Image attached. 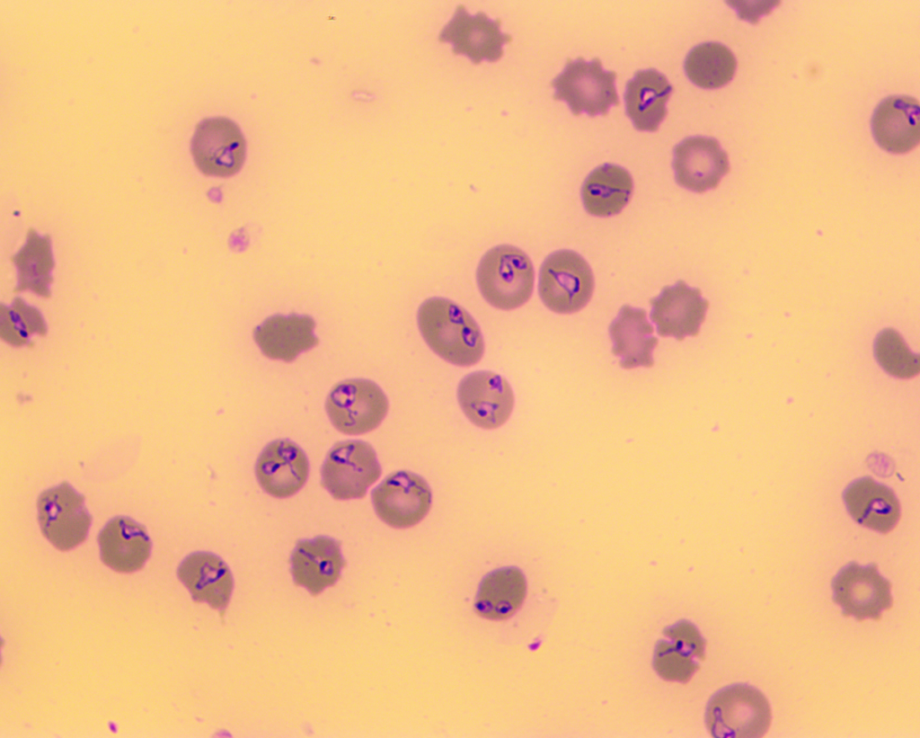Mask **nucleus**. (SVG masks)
I'll return each mask as SVG.
<instances>
[{"label": "nucleus", "instance_id": "obj_1", "mask_svg": "<svg viewBox=\"0 0 920 738\" xmlns=\"http://www.w3.org/2000/svg\"><path fill=\"white\" fill-rule=\"evenodd\" d=\"M417 322L427 345L446 361L459 367L478 363L484 354L479 325L462 307L445 298H429L419 307Z\"/></svg>", "mask_w": 920, "mask_h": 738}, {"label": "nucleus", "instance_id": "obj_2", "mask_svg": "<svg viewBox=\"0 0 920 738\" xmlns=\"http://www.w3.org/2000/svg\"><path fill=\"white\" fill-rule=\"evenodd\" d=\"M476 281L482 298L492 307L513 310L532 296L535 271L528 255L511 245H500L481 258Z\"/></svg>", "mask_w": 920, "mask_h": 738}, {"label": "nucleus", "instance_id": "obj_3", "mask_svg": "<svg viewBox=\"0 0 920 738\" xmlns=\"http://www.w3.org/2000/svg\"><path fill=\"white\" fill-rule=\"evenodd\" d=\"M771 707L757 689L738 683L716 692L706 711L707 727L716 738H759L771 724Z\"/></svg>", "mask_w": 920, "mask_h": 738}, {"label": "nucleus", "instance_id": "obj_4", "mask_svg": "<svg viewBox=\"0 0 920 738\" xmlns=\"http://www.w3.org/2000/svg\"><path fill=\"white\" fill-rule=\"evenodd\" d=\"M594 286L590 266L574 251H555L541 265L539 297L555 313L571 314L582 309L590 300Z\"/></svg>", "mask_w": 920, "mask_h": 738}, {"label": "nucleus", "instance_id": "obj_5", "mask_svg": "<svg viewBox=\"0 0 920 738\" xmlns=\"http://www.w3.org/2000/svg\"><path fill=\"white\" fill-rule=\"evenodd\" d=\"M616 74L605 71L599 58L588 62L582 58L569 59L563 71L552 82L553 98L567 102L579 116L606 115L613 105H619L615 87Z\"/></svg>", "mask_w": 920, "mask_h": 738}, {"label": "nucleus", "instance_id": "obj_6", "mask_svg": "<svg viewBox=\"0 0 920 738\" xmlns=\"http://www.w3.org/2000/svg\"><path fill=\"white\" fill-rule=\"evenodd\" d=\"M325 408L339 431L358 435L380 425L388 413L389 402L376 383L356 378L335 385L327 397Z\"/></svg>", "mask_w": 920, "mask_h": 738}, {"label": "nucleus", "instance_id": "obj_7", "mask_svg": "<svg viewBox=\"0 0 920 738\" xmlns=\"http://www.w3.org/2000/svg\"><path fill=\"white\" fill-rule=\"evenodd\" d=\"M382 468L374 448L363 440L337 443L321 470V484L337 500L358 499L380 477Z\"/></svg>", "mask_w": 920, "mask_h": 738}, {"label": "nucleus", "instance_id": "obj_8", "mask_svg": "<svg viewBox=\"0 0 920 738\" xmlns=\"http://www.w3.org/2000/svg\"><path fill=\"white\" fill-rule=\"evenodd\" d=\"M190 152L196 166L205 175L228 177L238 173L244 163L245 138L232 120L208 118L197 125Z\"/></svg>", "mask_w": 920, "mask_h": 738}, {"label": "nucleus", "instance_id": "obj_9", "mask_svg": "<svg viewBox=\"0 0 920 738\" xmlns=\"http://www.w3.org/2000/svg\"><path fill=\"white\" fill-rule=\"evenodd\" d=\"M376 515L394 529H408L429 513L432 493L427 481L406 470L388 475L371 493Z\"/></svg>", "mask_w": 920, "mask_h": 738}, {"label": "nucleus", "instance_id": "obj_10", "mask_svg": "<svg viewBox=\"0 0 920 738\" xmlns=\"http://www.w3.org/2000/svg\"><path fill=\"white\" fill-rule=\"evenodd\" d=\"M38 518L43 535L61 551L83 543L92 522L84 496L66 482L40 495Z\"/></svg>", "mask_w": 920, "mask_h": 738}, {"label": "nucleus", "instance_id": "obj_11", "mask_svg": "<svg viewBox=\"0 0 920 738\" xmlns=\"http://www.w3.org/2000/svg\"><path fill=\"white\" fill-rule=\"evenodd\" d=\"M890 585L875 564L861 566L851 562L832 580L833 600L841 607L844 616H854L859 621L878 620L881 612L892 605Z\"/></svg>", "mask_w": 920, "mask_h": 738}, {"label": "nucleus", "instance_id": "obj_12", "mask_svg": "<svg viewBox=\"0 0 920 738\" xmlns=\"http://www.w3.org/2000/svg\"><path fill=\"white\" fill-rule=\"evenodd\" d=\"M458 404L467 419L477 427L493 430L510 417L515 396L508 380L488 370L464 377L457 387Z\"/></svg>", "mask_w": 920, "mask_h": 738}, {"label": "nucleus", "instance_id": "obj_13", "mask_svg": "<svg viewBox=\"0 0 920 738\" xmlns=\"http://www.w3.org/2000/svg\"><path fill=\"white\" fill-rule=\"evenodd\" d=\"M672 167L678 185L694 192L714 189L729 172L727 153L713 138L683 139L673 150Z\"/></svg>", "mask_w": 920, "mask_h": 738}, {"label": "nucleus", "instance_id": "obj_14", "mask_svg": "<svg viewBox=\"0 0 920 738\" xmlns=\"http://www.w3.org/2000/svg\"><path fill=\"white\" fill-rule=\"evenodd\" d=\"M650 304V319L657 325L658 334L673 336L677 341L699 333L709 307L699 289L691 288L681 280L673 286L664 287Z\"/></svg>", "mask_w": 920, "mask_h": 738}, {"label": "nucleus", "instance_id": "obj_15", "mask_svg": "<svg viewBox=\"0 0 920 738\" xmlns=\"http://www.w3.org/2000/svg\"><path fill=\"white\" fill-rule=\"evenodd\" d=\"M500 26L499 20H491L482 12L472 16L459 5L438 39L451 42L455 54H464L474 64L483 59L493 62L501 58L503 44L511 40L509 34L500 32Z\"/></svg>", "mask_w": 920, "mask_h": 738}, {"label": "nucleus", "instance_id": "obj_16", "mask_svg": "<svg viewBox=\"0 0 920 738\" xmlns=\"http://www.w3.org/2000/svg\"><path fill=\"white\" fill-rule=\"evenodd\" d=\"M255 474L261 488L277 498L289 497L305 484L309 462L305 452L288 440L269 443L258 457Z\"/></svg>", "mask_w": 920, "mask_h": 738}, {"label": "nucleus", "instance_id": "obj_17", "mask_svg": "<svg viewBox=\"0 0 920 738\" xmlns=\"http://www.w3.org/2000/svg\"><path fill=\"white\" fill-rule=\"evenodd\" d=\"M919 102L908 95H892L882 100L871 118L875 141L883 149L905 154L920 140Z\"/></svg>", "mask_w": 920, "mask_h": 738}, {"label": "nucleus", "instance_id": "obj_18", "mask_svg": "<svg viewBox=\"0 0 920 738\" xmlns=\"http://www.w3.org/2000/svg\"><path fill=\"white\" fill-rule=\"evenodd\" d=\"M290 562L296 584L314 595L333 585L345 565L340 542L325 536L299 540Z\"/></svg>", "mask_w": 920, "mask_h": 738}, {"label": "nucleus", "instance_id": "obj_19", "mask_svg": "<svg viewBox=\"0 0 920 738\" xmlns=\"http://www.w3.org/2000/svg\"><path fill=\"white\" fill-rule=\"evenodd\" d=\"M177 575L196 601L208 603L220 611L228 605L234 581L225 562L208 552H195L180 564Z\"/></svg>", "mask_w": 920, "mask_h": 738}, {"label": "nucleus", "instance_id": "obj_20", "mask_svg": "<svg viewBox=\"0 0 920 738\" xmlns=\"http://www.w3.org/2000/svg\"><path fill=\"white\" fill-rule=\"evenodd\" d=\"M102 561L114 571L132 573L149 558L151 541L146 529L128 517H116L98 537Z\"/></svg>", "mask_w": 920, "mask_h": 738}, {"label": "nucleus", "instance_id": "obj_21", "mask_svg": "<svg viewBox=\"0 0 920 738\" xmlns=\"http://www.w3.org/2000/svg\"><path fill=\"white\" fill-rule=\"evenodd\" d=\"M672 90L666 76L654 68L637 71L628 81L624 95L625 111L637 130H658L667 115Z\"/></svg>", "mask_w": 920, "mask_h": 738}, {"label": "nucleus", "instance_id": "obj_22", "mask_svg": "<svg viewBox=\"0 0 920 738\" xmlns=\"http://www.w3.org/2000/svg\"><path fill=\"white\" fill-rule=\"evenodd\" d=\"M314 326L308 316H273L254 329L253 337L266 357L292 361L318 343Z\"/></svg>", "mask_w": 920, "mask_h": 738}, {"label": "nucleus", "instance_id": "obj_23", "mask_svg": "<svg viewBox=\"0 0 920 738\" xmlns=\"http://www.w3.org/2000/svg\"><path fill=\"white\" fill-rule=\"evenodd\" d=\"M654 328L647 320L644 309L623 306L609 325L613 353L620 357V365L626 369L653 364L652 351L658 344Z\"/></svg>", "mask_w": 920, "mask_h": 738}, {"label": "nucleus", "instance_id": "obj_24", "mask_svg": "<svg viewBox=\"0 0 920 738\" xmlns=\"http://www.w3.org/2000/svg\"><path fill=\"white\" fill-rule=\"evenodd\" d=\"M851 516L860 524L887 533L897 524L899 504L887 486L865 477L851 484L845 493Z\"/></svg>", "mask_w": 920, "mask_h": 738}, {"label": "nucleus", "instance_id": "obj_25", "mask_svg": "<svg viewBox=\"0 0 920 738\" xmlns=\"http://www.w3.org/2000/svg\"><path fill=\"white\" fill-rule=\"evenodd\" d=\"M632 190V178L627 170L605 164L586 178L581 188L582 202L590 215L610 217L620 213L627 205Z\"/></svg>", "mask_w": 920, "mask_h": 738}, {"label": "nucleus", "instance_id": "obj_26", "mask_svg": "<svg viewBox=\"0 0 920 738\" xmlns=\"http://www.w3.org/2000/svg\"><path fill=\"white\" fill-rule=\"evenodd\" d=\"M526 591V579L519 569L505 567L495 570L480 584L475 610L488 619H506L522 605Z\"/></svg>", "mask_w": 920, "mask_h": 738}, {"label": "nucleus", "instance_id": "obj_27", "mask_svg": "<svg viewBox=\"0 0 920 738\" xmlns=\"http://www.w3.org/2000/svg\"><path fill=\"white\" fill-rule=\"evenodd\" d=\"M665 634L673 644L660 642L657 645L654 667L666 680L686 681L698 666L693 656H703L704 642L698 630L688 626L667 628Z\"/></svg>", "mask_w": 920, "mask_h": 738}, {"label": "nucleus", "instance_id": "obj_28", "mask_svg": "<svg viewBox=\"0 0 920 738\" xmlns=\"http://www.w3.org/2000/svg\"><path fill=\"white\" fill-rule=\"evenodd\" d=\"M684 68L688 79L703 89H715L727 84L734 76L737 60L725 45L704 42L687 54Z\"/></svg>", "mask_w": 920, "mask_h": 738}, {"label": "nucleus", "instance_id": "obj_29", "mask_svg": "<svg viewBox=\"0 0 920 738\" xmlns=\"http://www.w3.org/2000/svg\"><path fill=\"white\" fill-rule=\"evenodd\" d=\"M13 260L18 269L17 290L29 289L39 296L48 297L54 265L49 238L31 230L26 244Z\"/></svg>", "mask_w": 920, "mask_h": 738}, {"label": "nucleus", "instance_id": "obj_30", "mask_svg": "<svg viewBox=\"0 0 920 738\" xmlns=\"http://www.w3.org/2000/svg\"><path fill=\"white\" fill-rule=\"evenodd\" d=\"M874 351L880 365L892 376L910 378L919 373V356L909 351L901 335L892 328L879 333Z\"/></svg>", "mask_w": 920, "mask_h": 738}, {"label": "nucleus", "instance_id": "obj_31", "mask_svg": "<svg viewBox=\"0 0 920 738\" xmlns=\"http://www.w3.org/2000/svg\"><path fill=\"white\" fill-rule=\"evenodd\" d=\"M46 330L41 314L22 299L16 298L10 307H1L0 334L6 342L22 346L32 334L42 335Z\"/></svg>", "mask_w": 920, "mask_h": 738}, {"label": "nucleus", "instance_id": "obj_32", "mask_svg": "<svg viewBox=\"0 0 920 738\" xmlns=\"http://www.w3.org/2000/svg\"><path fill=\"white\" fill-rule=\"evenodd\" d=\"M736 9L739 18L756 24L761 15L768 14L780 1H727Z\"/></svg>", "mask_w": 920, "mask_h": 738}]
</instances>
